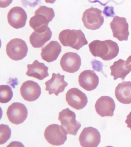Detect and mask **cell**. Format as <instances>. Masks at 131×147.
<instances>
[{"mask_svg": "<svg viewBox=\"0 0 131 147\" xmlns=\"http://www.w3.org/2000/svg\"><path fill=\"white\" fill-rule=\"evenodd\" d=\"M41 0H21L22 5L25 8H26L27 5H29L32 7H36L41 3Z\"/></svg>", "mask_w": 131, "mask_h": 147, "instance_id": "obj_25", "label": "cell"}, {"mask_svg": "<svg viewBox=\"0 0 131 147\" xmlns=\"http://www.w3.org/2000/svg\"><path fill=\"white\" fill-rule=\"evenodd\" d=\"M67 133L62 125L57 124L48 125L44 132L45 138L53 146L63 145L67 140Z\"/></svg>", "mask_w": 131, "mask_h": 147, "instance_id": "obj_6", "label": "cell"}, {"mask_svg": "<svg viewBox=\"0 0 131 147\" xmlns=\"http://www.w3.org/2000/svg\"><path fill=\"white\" fill-rule=\"evenodd\" d=\"M103 13L106 17H114L115 15L114 7L108 6L105 7L103 10Z\"/></svg>", "mask_w": 131, "mask_h": 147, "instance_id": "obj_26", "label": "cell"}, {"mask_svg": "<svg viewBox=\"0 0 131 147\" xmlns=\"http://www.w3.org/2000/svg\"><path fill=\"white\" fill-rule=\"evenodd\" d=\"M52 32L48 27L45 31L42 32L34 31L29 37L30 44L34 48L42 47L51 38Z\"/></svg>", "mask_w": 131, "mask_h": 147, "instance_id": "obj_21", "label": "cell"}, {"mask_svg": "<svg viewBox=\"0 0 131 147\" xmlns=\"http://www.w3.org/2000/svg\"><path fill=\"white\" fill-rule=\"evenodd\" d=\"M125 123L127 124V127L130 128L131 130V112L127 116Z\"/></svg>", "mask_w": 131, "mask_h": 147, "instance_id": "obj_29", "label": "cell"}, {"mask_svg": "<svg viewBox=\"0 0 131 147\" xmlns=\"http://www.w3.org/2000/svg\"><path fill=\"white\" fill-rule=\"evenodd\" d=\"M13 0H0V7L5 8L12 3Z\"/></svg>", "mask_w": 131, "mask_h": 147, "instance_id": "obj_27", "label": "cell"}, {"mask_svg": "<svg viewBox=\"0 0 131 147\" xmlns=\"http://www.w3.org/2000/svg\"><path fill=\"white\" fill-rule=\"evenodd\" d=\"M115 96L117 100L122 103H131V82L124 81L119 83L115 90Z\"/></svg>", "mask_w": 131, "mask_h": 147, "instance_id": "obj_20", "label": "cell"}, {"mask_svg": "<svg viewBox=\"0 0 131 147\" xmlns=\"http://www.w3.org/2000/svg\"><path fill=\"white\" fill-rule=\"evenodd\" d=\"M27 67L28 70L26 74L28 76L42 81L49 76L48 67L44 63H40L37 60L34 61L32 64H28Z\"/></svg>", "mask_w": 131, "mask_h": 147, "instance_id": "obj_19", "label": "cell"}, {"mask_svg": "<svg viewBox=\"0 0 131 147\" xmlns=\"http://www.w3.org/2000/svg\"><path fill=\"white\" fill-rule=\"evenodd\" d=\"M58 39L65 47H70L79 50L88 42L82 30L65 29L60 33Z\"/></svg>", "mask_w": 131, "mask_h": 147, "instance_id": "obj_3", "label": "cell"}, {"mask_svg": "<svg viewBox=\"0 0 131 147\" xmlns=\"http://www.w3.org/2000/svg\"><path fill=\"white\" fill-rule=\"evenodd\" d=\"M66 100L71 107L79 110L86 106L88 98L86 95L77 88H72L67 92Z\"/></svg>", "mask_w": 131, "mask_h": 147, "instance_id": "obj_11", "label": "cell"}, {"mask_svg": "<svg viewBox=\"0 0 131 147\" xmlns=\"http://www.w3.org/2000/svg\"><path fill=\"white\" fill-rule=\"evenodd\" d=\"M99 82V77L93 70H85L79 77L80 86L87 91H91L96 89Z\"/></svg>", "mask_w": 131, "mask_h": 147, "instance_id": "obj_17", "label": "cell"}, {"mask_svg": "<svg viewBox=\"0 0 131 147\" xmlns=\"http://www.w3.org/2000/svg\"><path fill=\"white\" fill-rule=\"evenodd\" d=\"M54 10L52 8L45 5L40 6L35 12V15L29 21V25L37 32L45 31L48 28V23L55 17Z\"/></svg>", "mask_w": 131, "mask_h": 147, "instance_id": "obj_2", "label": "cell"}, {"mask_svg": "<svg viewBox=\"0 0 131 147\" xmlns=\"http://www.w3.org/2000/svg\"><path fill=\"white\" fill-rule=\"evenodd\" d=\"M125 62L126 61L120 59L115 62L113 65L110 67L111 71L110 75L114 76V80H116L118 78H120L124 81L126 76L131 72L126 68Z\"/></svg>", "mask_w": 131, "mask_h": 147, "instance_id": "obj_22", "label": "cell"}, {"mask_svg": "<svg viewBox=\"0 0 131 147\" xmlns=\"http://www.w3.org/2000/svg\"><path fill=\"white\" fill-rule=\"evenodd\" d=\"M60 64L63 71L69 73H75L81 67V58L77 53L68 52L63 55Z\"/></svg>", "mask_w": 131, "mask_h": 147, "instance_id": "obj_12", "label": "cell"}, {"mask_svg": "<svg viewBox=\"0 0 131 147\" xmlns=\"http://www.w3.org/2000/svg\"><path fill=\"white\" fill-rule=\"evenodd\" d=\"M45 2L47 3H50V4H54L56 0H45Z\"/></svg>", "mask_w": 131, "mask_h": 147, "instance_id": "obj_30", "label": "cell"}, {"mask_svg": "<svg viewBox=\"0 0 131 147\" xmlns=\"http://www.w3.org/2000/svg\"><path fill=\"white\" fill-rule=\"evenodd\" d=\"M76 117L75 113L69 108L63 109L59 113L58 120L68 134L76 136L81 127V124L76 120Z\"/></svg>", "mask_w": 131, "mask_h": 147, "instance_id": "obj_4", "label": "cell"}, {"mask_svg": "<svg viewBox=\"0 0 131 147\" xmlns=\"http://www.w3.org/2000/svg\"><path fill=\"white\" fill-rule=\"evenodd\" d=\"M21 96L25 100L32 102L37 100L41 94V88L37 82L27 81L24 82L20 88Z\"/></svg>", "mask_w": 131, "mask_h": 147, "instance_id": "obj_14", "label": "cell"}, {"mask_svg": "<svg viewBox=\"0 0 131 147\" xmlns=\"http://www.w3.org/2000/svg\"><path fill=\"white\" fill-rule=\"evenodd\" d=\"M28 47L26 42L21 39H12L6 46V52L8 57L13 60H21L27 56Z\"/></svg>", "mask_w": 131, "mask_h": 147, "instance_id": "obj_7", "label": "cell"}, {"mask_svg": "<svg viewBox=\"0 0 131 147\" xmlns=\"http://www.w3.org/2000/svg\"><path fill=\"white\" fill-rule=\"evenodd\" d=\"M28 110L25 105L20 102H14L9 106L7 115L10 122L18 125L22 124L26 119Z\"/></svg>", "mask_w": 131, "mask_h": 147, "instance_id": "obj_9", "label": "cell"}, {"mask_svg": "<svg viewBox=\"0 0 131 147\" xmlns=\"http://www.w3.org/2000/svg\"><path fill=\"white\" fill-rule=\"evenodd\" d=\"M95 107L97 113L101 117H112L116 105L112 98L108 96H103L97 100Z\"/></svg>", "mask_w": 131, "mask_h": 147, "instance_id": "obj_15", "label": "cell"}, {"mask_svg": "<svg viewBox=\"0 0 131 147\" xmlns=\"http://www.w3.org/2000/svg\"><path fill=\"white\" fill-rule=\"evenodd\" d=\"M89 50L95 57L104 61H110L118 56L119 47L118 44L111 40H93L89 45Z\"/></svg>", "mask_w": 131, "mask_h": 147, "instance_id": "obj_1", "label": "cell"}, {"mask_svg": "<svg viewBox=\"0 0 131 147\" xmlns=\"http://www.w3.org/2000/svg\"><path fill=\"white\" fill-rule=\"evenodd\" d=\"M13 96L12 88L7 85L0 86V102L5 104L11 101Z\"/></svg>", "mask_w": 131, "mask_h": 147, "instance_id": "obj_23", "label": "cell"}, {"mask_svg": "<svg viewBox=\"0 0 131 147\" xmlns=\"http://www.w3.org/2000/svg\"><path fill=\"white\" fill-rule=\"evenodd\" d=\"M42 58L47 63L54 62L57 59L62 52V46L57 41H51L41 49Z\"/></svg>", "mask_w": 131, "mask_h": 147, "instance_id": "obj_18", "label": "cell"}, {"mask_svg": "<svg viewBox=\"0 0 131 147\" xmlns=\"http://www.w3.org/2000/svg\"><path fill=\"white\" fill-rule=\"evenodd\" d=\"M114 38L120 41H127L130 33L126 18L116 16L110 24Z\"/></svg>", "mask_w": 131, "mask_h": 147, "instance_id": "obj_8", "label": "cell"}, {"mask_svg": "<svg viewBox=\"0 0 131 147\" xmlns=\"http://www.w3.org/2000/svg\"><path fill=\"white\" fill-rule=\"evenodd\" d=\"M27 19L26 12L20 7L12 8L7 14V21L9 24L15 29L24 28L26 24Z\"/></svg>", "mask_w": 131, "mask_h": 147, "instance_id": "obj_13", "label": "cell"}, {"mask_svg": "<svg viewBox=\"0 0 131 147\" xmlns=\"http://www.w3.org/2000/svg\"><path fill=\"white\" fill-rule=\"evenodd\" d=\"M103 11L97 8L91 7L86 10L82 16V21L84 26L90 30L100 29L103 25L104 17Z\"/></svg>", "mask_w": 131, "mask_h": 147, "instance_id": "obj_5", "label": "cell"}, {"mask_svg": "<svg viewBox=\"0 0 131 147\" xmlns=\"http://www.w3.org/2000/svg\"><path fill=\"white\" fill-rule=\"evenodd\" d=\"M126 68L131 71V55L128 58L125 62Z\"/></svg>", "mask_w": 131, "mask_h": 147, "instance_id": "obj_28", "label": "cell"}, {"mask_svg": "<svg viewBox=\"0 0 131 147\" xmlns=\"http://www.w3.org/2000/svg\"><path fill=\"white\" fill-rule=\"evenodd\" d=\"M79 140L81 146L97 147L101 141V135L97 129L89 127L83 129L80 134Z\"/></svg>", "mask_w": 131, "mask_h": 147, "instance_id": "obj_10", "label": "cell"}, {"mask_svg": "<svg viewBox=\"0 0 131 147\" xmlns=\"http://www.w3.org/2000/svg\"><path fill=\"white\" fill-rule=\"evenodd\" d=\"M0 144L6 143L11 138V129L8 125L1 124L0 125Z\"/></svg>", "mask_w": 131, "mask_h": 147, "instance_id": "obj_24", "label": "cell"}, {"mask_svg": "<svg viewBox=\"0 0 131 147\" xmlns=\"http://www.w3.org/2000/svg\"><path fill=\"white\" fill-rule=\"evenodd\" d=\"M65 76L61 75L58 73H53L50 80L45 82L46 88L45 90L48 91V94L51 95L54 94L56 96H58L59 93L64 91L65 88L68 84L65 82Z\"/></svg>", "mask_w": 131, "mask_h": 147, "instance_id": "obj_16", "label": "cell"}]
</instances>
